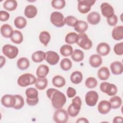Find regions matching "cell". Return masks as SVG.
I'll return each mask as SVG.
<instances>
[{"label":"cell","instance_id":"49","mask_svg":"<svg viewBox=\"0 0 123 123\" xmlns=\"http://www.w3.org/2000/svg\"><path fill=\"white\" fill-rule=\"evenodd\" d=\"M26 101L28 105L31 106H33L36 105L38 103L39 99H38V98L36 99H29L26 98Z\"/></svg>","mask_w":123,"mask_h":123},{"label":"cell","instance_id":"21","mask_svg":"<svg viewBox=\"0 0 123 123\" xmlns=\"http://www.w3.org/2000/svg\"><path fill=\"white\" fill-rule=\"evenodd\" d=\"M49 72V68L45 64L40 65L36 72V74L39 78H45Z\"/></svg>","mask_w":123,"mask_h":123},{"label":"cell","instance_id":"28","mask_svg":"<svg viewBox=\"0 0 123 123\" xmlns=\"http://www.w3.org/2000/svg\"><path fill=\"white\" fill-rule=\"evenodd\" d=\"M30 65L29 61L25 57H22L18 60L17 62V67L21 70L27 69Z\"/></svg>","mask_w":123,"mask_h":123},{"label":"cell","instance_id":"42","mask_svg":"<svg viewBox=\"0 0 123 123\" xmlns=\"http://www.w3.org/2000/svg\"><path fill=\"white\" fill-rule=\"evenodd\" d=\"M65 22L68 26L74 27L77 24V19L73 16H68L64 18Z\"/></svg>","mask_w":123,"mask_h":123},{"label":"cell","instance_id":"7","mask_svg":"<svg viewBox=\"0 0 123 123\" xmlns=\"http://www.w3.org/2000/svg\"><path fill=\"white\" fill-rule=\"evenodd\" d=\"M95 0H78V10L82 13H86L91 9V7L95 3Z\"/></svg>","mask_w":123,"mask_h":123},{"label":"cell","instance_id":"40","mask_svg":"<svg viewBox=\"0 0 123 123\" xmlns=\"http://www.w3.org/2000/svg\"><path fill=\"white\" fill-rule=\"evenodd\" d=\"M97 84V80L92 77L87 78L85 82V85L88 88H94L96 87Z\"/></svg>","mask_w":123,"mask_h":123},{"label":"cell","instance_id":"39","mask_svg":"<svg viewBox=\"0 0 123 123\" xmlns=\"http://www.w3.org/2000/svg\"><path fill=\"white\" fill-rule=\"evenodd\" d=\"M16 99V102L14 106L13 107L14 109L19 110L23 108L24 106V100L23 98L20 95H14Z\"/></svg>","mask_w":123,"mask_h":123},{"label":"cell","instance_id":"14","mask_svg":"<svg viewBox=\"0 0 123 123\" xmlns=\"http://www.w3.org/2000/svg\"><path fill=\"white\" fill-rule=\"evenodd\" d=\"M111 109V106L110 102L107 100L101 101L98 106V111L102 114H106L108 113L109 112Z\"/></svg>","mask_w":123,"mask_h":123},{"label":"cell","instance_id":"32","mask_svg":"<svg viewBox=\"0 0 123 123\" xmlns=\"http://www.w3.org/2000/svg\"><path fill=\"white\" fill-rule=\"evenodd\" d=\"M71 58L74 62H81L84 58V52L79 49H76L73 52L71 55Z\"/></svg>","mask_w":123,"mask_h":123},{"label":"cell","instance_id":"50","mask_svg":"<svg viewBox=\"0 0 123 123\" xmlns=\"http://www.w3.org/2000/svg\"><path fill=\"white\" fill-rule=\"evenodd\" d=\"M123 118L121 116H116L114 118L113 120V123H120L123 122Z\"/></svg>","mask_w":123,"mask_h":123},{"label":"cell","instance_id":"37","mask_svg":"<svg viewBox=\"0 0 123 123\" xmlns=\"http://www.w3.org/2000/svg\"><path fill=\"white\" fill-rule=\"evenodd\" d=\"M25 95L29 99H36L38 98V93L37 90L33 87H29L26 89Z\"/></svg>","mask_w":123,"mask_h":123},{"label":"cell","instance_id":"34","mask_svg":"<svg viewBox=\"0 0 123 123\" xmlns=\"http://www.w3.org/2000/svg\"><path fill=\"white\" fill-rule=\"evenodd\" d=\"M48 80L46 78H39L37 79L35 86L39 90H44L48 86Z\"/></svg>","mask_w":123,"mask_h":123},{"label":"cell","instance_id":"36","mask_svg":"<svg viewBox=\"0 0 123 123\" xmlns=\"http://www.w3.org/2000/svg\"><path fill=\"white\" fill-rule=\"evenodd\" d=\"M14 24L15 27L17 28L22 29L26 26L27 22L24 17L18 16L14 19Z\"/></svg>","mask_w":123,"mask_h":123},{"label":"cell","instance_id":"30","mask_svg":"<svg viewBox=\"0 0 123 123\" xmlns=\"http://www.w3.org/2000/svg\"><path fill=\"white\" fill-rule=\"evenodd\" d=\"M78 38V34L75 32H71L67 34L65 38V42L69 44H73L77 42Z\"/></svg>","mask_w":123,"mask_h":123},{"label":"cell","instance_id":"43","mask_svg":"<svg viewBox=\"0 0 123 123\" xmlns=\"http://www.w3.org/2000/svg\"><path fill=\"white\" fill-rule=\"evenodd\" d=\"M72 105L75 110L80 111L82 105V101L79 96H76L72 99Z\"/></svg>","mask_w":123,"mask_h":123},{"label":"cell","instance_id":"25","mask_svg":"<svg viewBox=\"0 0 123 123\" xmlns=\"http://www.w3.org/2000/svg\"><path fill=\"white\" fill-rule=\"evenodd\" d=\"M109 102L111 104V108L113 109H116L121 106L122 100L120 97L114 95V96H113V97L110 99Z\"/></svg>","mask_w":123,"mask_h":123},{"label":"cell","instance_id":"26","mask_svg":"<svg viewBox=\"0 0 123 123\" xmlns=\"http://www.w3.org/2000/svg\"><path fill=\"white\" fill-rule=\"evenodd\" d=\"M52 83L55 86L57 87H62L65 85L66 81L63 77L61 75H57L53 77Z\"/></svg>","mask_w":123,"mask_h":123},{"label":"cell","instance_id":"12","mask_svg":"<svg viewBox=\"0 0 123 123\" xmlns=\"http://www.w3.org/2000/svg\"><path fill=\"white\" fill-rule=\"evenodd\" d=\"M45 60L50 65H54L58 62L60 60V56L56 52L48 51L46 53Z\"/></svg>","mask_w":123,"mask_h":123},{"label":"cell","instance_id":"17","mask_svg":"<svg viewBox=\"0 0 123 123\" xmlns=\"http://www.w3.org/2000/svg\"><path fill=\"white\" fill-rule=\"evenodd\" d=\"M111 35L114 40H122L123 38V26L118 25L114 27L112 31Z\"/></svg>","mask_w":123,"mask_h":123},{"label":"cell","instance_id":"41","mask_svg":"<svg viewBox=\"0 0 123 123\" xmlns=\"http://www.w3.org/2000/svg\"><path fill=\"white\" fill-rule=\"evenodd\" d=\"M65 5L66 2L64 0H53L51 1L52 6L56 9H62Z\"/></svg>","mask_w":123,"mask_h":123},{"label":"cell","instance_id":"9","mask_svg":"<svg viewBox=\"0 0 123 123\" xmlns=\"http://www.w3.org/2000/svg\"><path fill=\"white\" fill-rule=\"evenodd\" d=\"M98 99V95L95 91H88L86 95L85 100L86 104L90 107L96 105Z\"/></svg>","mask_w":123,"mask_h":123},{"label":"cell","instance_id":"38","mask_svg":"<svg viewBox=\"0 0 123 123\" xmlns=\"http://www.w3.org/2000/svg\"><path fill=\"white\" fill-rule=\"evenodd\" d=\"M60 66L63 71H68L72 67V63L70 60L68 58L63 59L60 62Z\"/></svg>","mask_w":123,"mask_h":123},{"label":"cell","instance_id":"24","mask_svg":"<svg viewBox=\"0 0 123 123\" xmlns=\"http://www.w3.org/2000/svg\"><path fill=\"white\" fill-rule=\"evenodd\" d=\"M11 40L14 43L20 44L23 41V36L22 33L19 30L13 31L12 35L11 37Z\"/></svg>","mask_w":123,"mask_h":123},{"label":"cell","instance_id":"22","mask_svg":"<svg viewBox=\"0 0 123 123\" xmlns=\"http://www.w3.org/2000/svg\"><path fill=\"white\" fill-rule=\"evenodd\" d=\"M110 75V73L108 68L106 67H101L98 71V76L101 80H107Z\"/></svg>","mask_w":123,"mask_h":123},{"label":"cell","instance_id":"3","mask_svg":"<svg viewBox=\"0 0 123 123\" xmlns=\"http://www.w3.org/2000/svg\"><path fill=\"white\" fill-rule=\"evenodd\" d=\"M76 43L79 47L85 50L89 49L92 46L91 40L85 33L78 34V38Z\"/></svg>","mask_w":123,"mask_h":123},{"label":"cell","instance_id":"20","mask_svg":"<svg viewBox=\"0 0 123 123\" xmlns=\"http://www.w3.org/2000/svg\"><path fill=\"white\" fill-rule=\"evenodd\" d=\"M13 31L12 28L8 24H4L1 26L0 33L5 38H9L12 37Z\"/></svg>","mask_w":123,"mask_h":123},{"label":"cell","instance_id":"13","mask_svg":"<svg viewBox=\"0 0 123 123\" xmlns=\"http://www.w3.org/2000/svg\"><path fill=\"white\" fill-rule=\"evenodd\" d=\"M110 47L109 45L105 42L99 43L97 47V53L101 56H105L107 55L110 51Z\"/></svg>","mask_w":123,"mask_h":123},{"label":"cell","instance_id":"47","mask_svg":"<svg viewBox=\"0 0 123 123\" xmlns=\"http://www.w3.org/2000/svg\"><path fill=\"white\" fill-rule=\"evenodd\" d=\"M10 17V14L6 11H0V20L1 21H7Z\"/></svg>","mask_w":123,"mask_h":123},{"label":"cell","instance_id":"1","mask_svg":"<svg viewBox=\"0 0 123 123\" xmlns=\"http://www.w3.org/2000/svg\"><path fill=\"white\" fill-rule=\"evenodd\" d=\"M46 94L48 98L51 100L53 107L56 109L62 108L66 103V98L65 95L55 88L48 89Z\"/></svg>","mask_w":123,"mask_h":123},{"label":"cell","instance_id":"5","mask_svg":"<svg viewBox=\"0 0 123 123\" xmlns=\"http://www.w3.org/2000/svg\"><path fill=\"white\" fill-rule=\"evenodd\" d=\"M99 88L102 92L106 93L110 96H114L117 92V88L115 85L106 82L101 83Z\"/></svg>","mask_w":123,"mask_h":123},{"label":"cell","instance_id":"46","mask_svg":"<svg viewBox=\"0 0 123 123\" xmlns=\"http://www.w3.org/2000/svg\"><path fill=\"white\" fill-rule=\"evenodd\" d=\"M107 22L110 26H115L118 22V17L115 14L107 19Z\"/></svg>","mask_w":123,"mask_h":123},{"label":"cell","instance_id":"16","mask_svg":"<svg viewBox=\"0 0 123 123\" xmlns=\"http://www.w3.org/2000/svg\"><path fill=\"white\" fill-rule=\"evenodd\" d=\"M100 15L96 12H90L87 16V20L89 24L92 25H96L98 24L100 21Z\"/></svg>","mask_w":123,"mask_h":123},{"label":"cell","instance_id":"44","mask_svg":"<svg viewBox=\"0 0 123 123\" xmlns=\"http://www.w3.org/2000/svg\"><path fill=\"white\" fill-rule=\"evenodd\" d=\"M113 50L116 54L122 55L123 54V42H120L115 45Z\"/></svg>","mask_w":123,"mask_h":123},{"label":"cell","instance_id":"6","mask_svg":"<svg viewBox=\"0 0 123 123\" xmlns=\"http://www.w3.org/2000/svg\"><path fill=\"white\" fill-rule=\"evenodd\" d=\"M2 51L4 55L10 59L15 58L18 54V49L10 44L5 45L2 47Z\"/></svg>","mask_w":123,"mask_h":123},{"label":"cell","instance_id":"33","mask_svg":"<svg viewBox=\"0 0 123 123\" xmlns=\"http://www.w3.org/2000/svg\"><path fill=\"white\" fill-rule=\"evenodd\" d=\"M39 39L41 43L47 46L50 40V34L47 31H42L39 34Z\"/></svg>","mask_w":123,"mask_h":123},{"label":"cell","instance_id":"29","mask_svg":"<svg viewBox=\"0 0 123 123\" xmlns=\"http://www.w3.org/2000/svg\"><path fill=\"white\" fill-rule=\"evenodd\" d=\"M74 30L79 33L85 32L88 28V25L87 23L84 21H78L77 25L74 27Z\"/></svg>","mask_w":123,"mask_h":123},{"label":"cell","instance_id":"52","mask_svg":"<svg viewBox=\"0 0 123 123\" xmlns=\"http://www.w3.org/2000/svg\"><path fill=\"white\" fill-rule=\"evenodd\" d=\"M0 68H1L5 63L6 62V60L4 57H3V56H0Z\"/></svg>","mask_w":123,"mask_h":123},{"label":"cell","instance_id":"18","mask_svg":"<svg viewBox=\"0 0 123 123\" xmlns=\"http://www.w3.org/2000/svg\"><path fill=\"white\" fill-rule=\"evenodd\" d=\"M37 12V10L36 6L33 5H28L25 9L24 14L28 18H33L36 16Z\"/></svg>","mask_w":123,"mask_h":123},{"label":"cell","instance_id":"15","mask_svg":"<svg viewBox=\"0 0 123 123\" xmlns=\"http://www.w3.org/2000/svg\"><path fill=\"white\" fill-rule=\"evenodd\" d=\"M110 68L111 73L115 75L121 74L123 72V64L118 61L112 62L110 65Z\"/></svg>","mask_w":123,"mask_h":123},{"label":"cell","instance_id":"51","mask_svg":"<svg viewBox=\"0 0 123 123\" xmlns=\"http://www.w3.org/2000/svg\"><path fill=\"white\" fill-rule=\"evenodd\" d=\"M76 123H89L88 121L87 120L86 118H79L76 121Z\"/></svg>","mask_w":123,"mask_h":123},{"label":"cell","instance_id":"11","mask_svg":"<svg viewBox=\"0 0 123 123\" xmlns=\"http://www.w3.org/2000/svg\"><path fill=\"white\" fill-rule=\"evenodd\" d=\"M100 9L102 14L107 18H109L114 14L113 8L108 3H102L100 6Z\"/></svg>","mask_w":123,"mask_h":123},{"label":"cell","instance_id":"4","mask_svg":"<svg viewBox=\"0 0 123 123\" xmlns=\"http://www.w3.org/2000/svg\"><path fill=\"white\" fill-rule=\"evenodd\" d=\"M51 23L57 27H61L65 24L63 15L60 12H54L50 15Z\"/></svg>","mask_w":123,"mask_h":123},{"label":"cell","instance_id":"23","mask_svg":"<svg viewBox=\"0 0 123 123\" xmlns=\"http://www.w3.org/2000/svg\"><path fill=\"white\" fill-rule=\"evenodd\" d=\"M46 53L39 50L34 52L32 55V59L35 62H40L45 59Z\"/></svg>","mask_w":123,"mask_h":123},{"label":"cell","instance_id":"35","mask_svg":"<svg viewBox=\"0 0 123 123\" xmlns=\"http://www.w3.org/2000/svg\"><path fill=\"white\" fill-rule=\"evenodd\" d=\"M60 53L64 57H68L73 53V50L72 47L68 44L62 46L60 48Z\"/></svg>","mask_w":123,"mask_h":123},{"label":"cell","instance_id":"27","mask_svg":"<svg viewBox=\"0 0 123 123\" xmlns=\"http://www.w3.org/2000/svg\"><path fill=\"white\" fill-rule=\"evenodd\" d=\"M83 79V75L80 71H74L70 75V80L71 82L74 84L80 83Z\"/></svg>","mask_w":123,"mask_h":123},{"label":"cell","instance_id":"10","mask_svg":"<svg viewBox=\"0 0 123 123\" xmlns=\"http://www.w3.org/2000/svg\"><path fill=\"white\" fill-rule=\"evenodd\" d=\"M16 99L14 95L6 94L4 95L1 99V103L6 108H13L15 104Z\"/></svg>","mask_w":123,"mask_h":123},{"label":"cell","instance_id":"19","mask_svg":"<svg viewBox=\"0 0 123 123\" xmlns=\"http://www.w3.org/2000/svg\"><path fill=\"white\" fill-rule=\"evenodd\" d=\"M89 64L94 68L98 67L102 62V59L100 55L98 54H94L91 55L89 60Z\"/></svg>","mask_w":123,"mask_h":123},{"label":"cell","instance_id":"31","mask_svg":"<svg viewBox=\"0 0 123 123\" xmlns=\"http://www.w3.org/2000/svg\"><path fill=\"white\" fill-rule=\"evenodd\" d=\"M4 8L9 11H12L15 10L17 6V2L14 0H7L3 5Z\"/></svg>","mask_w":123,"mask_h":123},{"label":"cell","instance_id":"8","mask_svg":"<svg viewBox=\"0 0 123 123\" xmlns=\"http://www.w3.org/2000/svg\"><path fill=\"white\" fill-rule=\"evenodd\" d=\"M53 120L58 123H65L68 120V113L64 109H59L55 111L53 116Z\"/></svg>","mask_w":123,"mask_h":123},{"label":"cell","instance_id":"45","mask_svg":"<svg viewBox=\"0 0 123 123\" xmlns=\"http://www.w3.org/2000/svg\"><path fill=\"white\" fill-rule=\"evenodd\" d=\"M79 111H80L74 109V107H73L72 104H71L69 106V107H68V109H67L68 114L72 117H75L76 116H77L78 114V113H79Z\"/></svg>","mask_w":123,"mask_h":123},{"label":"cell","instance_id":"2","mask_svg":"<svg viewBox=\"0 0 123 123\" xmlns=\"http://www.w3.org/2000/svg\"><path fill=\"white\" fill-rule=\"evenodd\" d=\"M37 78L34 75L27 73L23 74L19 77L17 80V83L19 86L22 87H26L35 84Z\"/></svg>","mask_w":123,"mask_h":123},{"label":"cell","instance_id":"48","mask_svg":"<svg viewBox=\"0 0 123 123\" xmlns=\"http://www.w3.org/2000/svg\"><path fill=\"white\" fill-rule=\"evenodd\" d=\"M76 90L72 87H69L67 89V95L68 98H71L76 95Z\"/></svg>","mask_w":123,"mask_h":123}]
</instances>
